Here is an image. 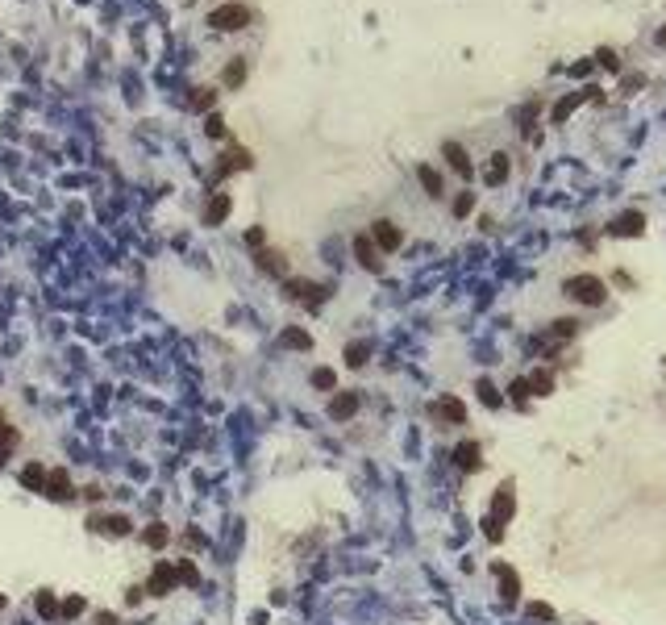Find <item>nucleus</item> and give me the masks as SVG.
I'll return each instance as SVG.
<instances>
[{
	"label": "nucleus",
	"instance_id": "bb28decb",
	"mask_svg": "<svg viewBox=\"0 0 666 625\" xmlns=\"http://www.w3.org/2000/svg\"><path fill=\"white\" fill-rule=\"evenodd\" d=\"M417 175H421V184H425V188H429V196H442V175H438V171H433V167H421V171H417Z\"/></svg>",
	"mask_w": 666,
	"mask_h": 625
},
{
	"label": "nucleus",
	"instance_id": "f3484780",
	"mask_svg": "<svg viewBox=\"0 0 666 625\" xmlns=\"http://www.w3.org/2000/svg\"><path fill=\"white\" fill-rule=\"evenodd\" d=\"M529 392H533V396H550V392H554V371L538 367V371L529 375Z\"/></svg>",
	"mask_w": 666,
	"mask_h": 625
},
{
	"label": "nucleus",
	"instance_id": "9b49d317",
	"mask_svg": "<svg viewBox=\"0 0 666 625\" xmlns=\"http://www.w3.org/2000/svg\"><path fill=\"white\" fill-rule=\"evenodd\" d=\"M496 580H500V596L513 605V601L521 596V580H517V571H513L508 563H496Z\"/></svg>",
	"mask_w": 666,
	"mask_h": 625
},
{
	"label": "nucleus",
	"instance_id": "dca6fc26",
	"mask_svg": "<svg viewBox=\"0 0 666 625\" xmlns=\"http://www.w3.org/2000/svg\"><path fill=\"white\" fill-rule=\"evenodd\" d=\"M442 150H446V159H450V167H454L458 175H471V159H467V150H463L458 142H446Z\"/></svg>",
	"mask_w": 666,
	"mask_h": 625
},
{
	"label": "nucleus",
	"instance_id": "20e7f679",
	"mask_svg": "<svg viewBox=\"0 0 666 625\" xmlns=\"http://www.w3.org/2000/svg\"><path fill=\"white\" fill-rule=\"evenodd\" d=\"M283 288H288L300 305H308V309H321V305H325V296H329V288L308 284V279H283Z\"/></svg>",
	"mask_w": 666,
	"mask_h": 625
},
{
	"label": "nucleus",
	"instance_id": "6e6552de",
	"mask_svg": "<svg viewBox=\"0 0 666 625\" xmlns=\"http://www.w3.org/2000/svg\"><path fill=\"white\" fill-rule=\"evenodd\" d=\"M358 413V392H338L333 400H329V417L333 421H350Z\"/></svg>",
	"mask_w": 666,
	"mask_h": 625
},
{
	"label": "nucleus",
	"instance_id": "9d476101",
	"mask_svg": "<svg viewBox=\"0 0 666 625\" xmlns=\"http://www.w3.org/2000/svg\"><path fill=\"white\" fill-rule=\"evenodd\" d=\"M42 496H50V501H71V480H67V471H46Z\"/></svg>",
	"mask_w": 666,
	"mask_h": 625
},
{
	"label": "nucleus",
	"instance_id": "2eb2a0df",
	"mask_svg": "<svg viewBox=\"0 0 666 625\" xmlns=\"http://www.w3.org/2000/svg\"><path fill=\"white\" fill-rule=\"evenodd\" d=\"M479 455H483V451H479V442H463V446L454 451V463H458L463 471H479V463H483Z\"/></svg>",
	"mask_w": 666,
	"mask_h": 625
},
{
	"label": "nucleus",
	"instance_id": "a878e982",
	"mask_svg": "<svg viewBox=\"0 0 666 625\" xmlns=\"http://www.w3.org/2000/svg\"><path fill=\"white\" fill-rule=\"evenodd\" d=\"M242 79H246V63H242V58H233V63L225 67V88H238Z\"/></svg>",
	"mask_w": 666,
	"mask_h": 625
},
{
	"label": "nucleus",
	"instance_id": "c85d7f7f",
	"mask_svg": "<svg viewBox=\"0 0 666 625\" xmlns=\"http://www.w3.org/2000/svg\"><path fill=\"white\" fill-rule=\"evenodd\" d=\"M333 384H338V375H333L329 367H317V371H313V388H321V392H333Z\"/></svg>",
	"mask_w": 666,
	"mask_h": 625
},
{
	"label": "nucleus",
	"instance_id": "4468645a",
	"mask_svg": "<svg viewBox=\"0 0 666 625\" xmlns=\"http://www.w3.org/2000/svg\"><path fill=\"white\" fill-rule=\"evenodd\" d=\"M229 217V196L225 192H213V200L204 204V225H217V221H225Z\"/></svg>",
	"mask_w": 666,
	"mask_h": 625
},
{
	"label": "nucleus",
	"instance_id": "79ce46f5",
	"mask_svg": "<svg viewBox=\"0 0 666 625\" xmlns=\"http://www.w3.org/2000/svg\"><path fill=\"white\" fill-rule=\"evenodd\" d=\"M658 42H663V46H666V29H663V33H658Z\"/></svg>",
	"mask_w": 666,
	"mask_h": 625
},
{
	"label": "nucleus",
	"instance_id": "412c9836",
	"mask_svg": "<svg viewBox=\"0 0 666 625\" xmlns=\"http://www.w3.org/2000/svg\"><path fill=\"white\" fill-rule=\"evenodd\" d=\"M250 163H254V159H250L242 146H233V150H229V163H221V175H229V171H242V167H250Z\"/></svg>",
	"mask_w": 666,
	"mask_h": 625
},
{
	"label": "nucleus",
	"instance_id": "7c9ffc66",
	"mask_svg": "<svg viewBox=\"0 0 666 625\" xmlns=\"http://www.w3.org/2000/svg\"><path fill=\"white\" fill-rule=\"evenodd\" d=\"M175 576H179V584H200V571H196L192 559H183V563L175 567Z\"/></svg>",
	"mask_w": 666,
	"mask_h": 625
},
{
	"label": "nucleus",
	"instance_id": "f8f14e48",
	"mask_svg": "<svg viewBox=\"0 0 666 625\" xmlns=\"http://www.w3.org/2000/svg\"><path fill=\"white\" fill-rule=\"evenodd\" d=\"M513 509H517V496H513V484H504V488L496 492V501H492V517L504 526V521L513 517Z\"/></svg>",
	"mask_w": 666,
	"mask_h": 625
},
{
	"label": "nucleus",
	"instance_id": "f257e3e1",
	"mask_svg": "<svg viewBox=\"0 0 666 625\" xmlns=\"http://www.w3.org/2000/svg\"><path fill=\"white\" fill-rule=\"evenodd\" d=\"M208 25L221 29V33H238V29L250 25V8H246V4H217V8L208 13Z\"/></svg>",
	"mask_w": 666,
	"mask_h": 625
},
{
	"label": "nucleus",
	"instance_id": "4c0bfd02",
	"mask_svg": "<svg viewBox=\"0 0 666 625\" xmlns=\"http://www.w3.org/2000/svg\"><path fill=\"white\" fill-rule=\"evenodd\" d=\"M529 617H538V622H554V609H550V605H529Z\"/></svg>",
	"mask_w": 666,
	"mask_h": 625
},
{
	"label": "nucleus",
	"instance_id": "e433bc0d",
	"mask_svg": "<svg viewBox=\"0 0 666 625\" xmlns=\"http://www.w3.org/2000/svg\"><path fill=\"white\" fill-rule=\"evenodd\" d=\"M483 534H488L492 542H500V538H504V526H500L496 517H488V521H483Z\"/></svg>",
	"mask_w": 666,
	"mask_h": 625
},
{
	"label": "nucleus",
	"instance_id": "cd10ccee",
	"mask_svg": "<svg viewBox=\"0 0 666 625\" xmlns=\"http://www.w3.org/2000/svg\"><path fill=\"white\" fill-rule=\"evenodd\" d=\"M575 330H579V321H571V317H558V321L550 325V338H575Z\"/></svg>",
	"mask_w": 666,
	"mask_h": 625
},
{
	"label": "nucleus",
	"instance_id": "ea45409f",
	"mask_svg": "<svg viewBox=\"0 0 666 625\" xmlns=\"http://www.w3.org/2000/svg\"><path fill=\"white\" fill-rule=\"evenodd\" d=\"M246 242H250V246H263V229H246Z\"/></svg>",
	"mask_w": 666,
	"mask_h": 625
},
{
	"label": "nucleus",
	"instance_id": "393cba45",
	"mask_svg": "<svg viewBox=\"0 0 666 625\" xmlns=\"http://www.w3.org/2000/svg\"><path fill=\"white\" fill-rule=\"evenodd\" d=\"M283 346H292V350H308V346H313V338H308L304 330H283Z\"/></svg>",
	"mask_w": 666,
	"mask_h": 625
},
{
	"label": "nucleus",
	"instance_id": "58836bf2",
	"mask_svg": "<svg viewBox=\"0 0 666 625\" xmlns=\"http://www.w3.org/2000/svg\"><path fill=\"white\" fill-rule=\"evenodd\" d=\"M471 204H475L471 196H458V204H454V213H458V217H467V213H471Z\"/></svg>",
	"mask_w": 666,
	"mask_h": 625
},
{
	"label": "nucleus",
	"instance_id": "5701e85b",
	"mask_svg": "<svg viewBox=\"0 0 666 625\" xmlns=\"http://www.w3.org/2000/svg\"><path fill=\"white\" fill-rule=\"evenodd\" d=\"M167 538H171V534H167V526H158V521L142 530V542H146V546H154V551H158V546H167Z\"/></svg>",
	"mask_w": 666,
	"mask_h": 625
},
{
	"label": "nucleus",
	"instance_id": "ddd939ff",
	"mask_svg": "<svg viewBox=\"0 0 666 625\" xmlns=\"http://www.w3.org/2000/svg\"><path fill=\"white\" fill-rule=\"evenodd\" d=\"M92 526H96L100 534H108V538H125V534H129V517H125V513H108V517H96Z\"/></svg>",
	"mask_w": 666,
	"mask_h": 625
},
{
	"label": "nucleus",
	"instance_id": "4be33fe9",
	"mask_svg": "<svg viewBox=\"0 0 666 625\" xmlns=\"http://www.w3.org/2000/svg\"><path fill=\"white\" fill-rule=\"evenodd\" d=\"M475 392H479V400H483L488 409H500V400H504V396L496 392V384H492V380H479V384H475Z\"/></svg>",
	"mask_w": 666,
	"mask_h": 625
},
{
	"label": "nucleus",
	"instance_id": "473e14b6",
	"mask_svg": "<svg viewBox=\"0 0 666 625\" xmlns=\"http://www.w3.org/2000/svg\"><path fill=\"white\" fill-rule=\"evenodd\" d=\"M79 613H83V596H71V601H63V605H58V617H67V622H71V617H79Z\"/></svg>",
	"mask_w": 666,
	"mask_h": 625
},
{
	"label": "nucleus",
	"instance_id": "6ab92c4d",
	"mask_svg": "<svg viewBox=\"0 0 666 625\" xmlns=\"http://www.w3.org/2000/svg\"><path fill=\"white\" fill-rule=\"evenodd\" d=\"M21 484H25L29 492H42V488H46V467H42V463H29V467L21 471Z\"/></svg>",
	"mask_w": 666,
	"mask_h": 625
},
{
	"label": "nucleus",
	"instance_id": "a19ab883",
	"mask_svg": "<svg viewBox=\"0 0 666 625\" xmlns=\"http://www.w3.org/2000/svg\"><path fill=\"white\" fill-rule=\"evenodd\" d=\"M100 625H117V617H113V613H100Z\"/></svg>",
	"mask_w": 666,
	"mask_h": 625
},
{
	"label": "nucleus",
	"instance_id": "423d86ee",
	"mask_svg": "<svg viewBox=\"0 0 666 625\" xmlns=\"http://www.w3.org/2000/svg\"><path fill=\"white\" fill-rule=\"evenodd\" d=\"M371 242H375L379 250H400V242H404V234H400V229H396L392 221H383V217H379V221L371 225Z\"/></svg>",
	"mask_w": 666,
	"mask_h": 625
},
{
	"label": "nucleus",
	"instance_id": "f704fd0d",
	"mask_svg": "<svg viewBox=\"0 0 666 625\" xmlns=\"http://www.w3.org/2000/svg\"><path fill=\"white\" fill-rule=\"evenodd\" d=\"M508 392H513V405H525V400H529V380H513Z\"/></svg>",
	"mask_w": 666,
	"mask_h": 625
},
{
	"label": "nucleus",
	"instance_id": "37998d69",
	"mask_svg": "<svg viewBox=\"0 0 666 625\" xmlns=\"http://www.w3.org/2000/svg\"><path fill=\"white\" fill-rule=\"evenodd\" d=\"M4 605H8V601H4V596H0V613H4Z\"/></svg>",
	"mask_w": 666,
	"mask_h": 625
},
{
	"label": "nucleus",
	"instance_id": "2f4dec72",
	"mask_svg": "<svg viewBox=\"0 0 666 625\" xmlns=\"http://www.w3.org/2000/svg\"><path fill=\"white\" fill-rule=\"evenodd\" d=\"M13 446H17V430H13V425H0V459H8Z\"/></svg>",
	"mask_w": 666,
	"mask_h": 625
},
{
	"label": "nucleus",
	"instance_id": "72a5a7b5",
	"mask_svg": "<svg viewBox=\"0 0 666 625\" xmlns=\"http://www.w3.org/2000/svg\"><path fill=\"white\" fill-rule=\"evenodd\" d=\"M213 100H217V92H213V88H200V92H196V100H192V108L208 113V108H213Z\"/></svg>",
	"mask_w": 666,
	"mask_h": 625
},
{
	"label": "nucleus",
	"instance_id": "c756f323",
	"mask_svg": "<svg viewBox=\"0 0 666 625\" xmlns=\"http://www.w3.org/2000/svg\"><path fill=\"white\" fill-rule=\"evenodd\" d=\"M504 175H508V159H504V154H496V159H492V167H488V184H500Z\"/></svg>",
	"mask_w": 666,
	"mask_h": 625
},
{
	"label": "nucleus",
	"instance_id": "aec40b11",
	"mask_svg": "<svg viewBox=\"0 0 666 625\" xmlns=\"http://www.w3.org/2000/svg\"><path fill=\"white\" fill-rule=\"evenodd\" d=\"M33 609H38V617H42V622H54V617H58V601H54V592H38Z\"/></svg>",
	"mask_w": 666,
	"mask_h": 625
},
{
	"label": "nucleus",
	"instance_id": "a211bd4d",
	"mask_svg": "<svg viewBox=\"0 0 666 625\" xmlns=\"http://www.w3.org/2000/svg\"><path fill=\"white\" fill-rule=\"evenodd\" d=\"M258 267H263L267 275H283V279H288V263H283V254H275V250H263V254H258Z\"/></svg>",
	"mask_w": 666,
	"mask_h": 625
},
{
	"label": "nucleus",
	"instance_id": "c9c22d12",
	"mask_svg": "<svg viewBox=\"0 0 666 625\" xmlns=\"http://www.w3.org/2000/svg\"><path fill=\"white\" fill-rule=\"evenodd\" d=\"M204 133H208V138H225V121H221V117L213 113V117L204 121Z\"/></svg>",
	"mask_w": 666,
	"mask_h": 625
},
{
	"label": "nucleus",
	"instance_id": "c03bdc74",
	"mask_svg": "<svg viewBox=\"0 0 666 625\" xmlns=\"http://www.w3.org/2000/svg\"><path fill=\"white\" fill-rule=\"evenodd\" d=\"M0 425H4V417H0Z\"/></svg>",
	"mask_w": 666,
	"mask_h": 625
},
{
	"label": "nucleus",
	"instance_id": "7ed1b4c3",
	"mask_svg": "<svg viewBox=\"0 0 666 625\" xmlns=\"http://www.w3.org/2000/svg\"><path fill=\"white\" fill-rule=\"evenodd\" d=\"M429 417H433L438 425H463V421H467V405H463L458 396H438V400L429 405Z\"/></svg>",
	"mask_w": 666,
	"mask_h": 625
},
{
	"label": "nucleus",
	"instance_id": "39448f33",
	"mask_svg": "<svg viewBox=\"0 0 666 625\" xmlns=\"http://www.w3.org/2000/svg\"><path fill=\"white\" fill-rule=\"evenodd\" d=\"M175 584H179L175 567H171V563H154V571H150V580H146V592H150V596H167V592H175Z\"/></svg>",
	"mask_w": 666,
	"mask_h": 625
},
{
	"label": "nucleus",
	"instance_id": "0eeeda50",
	"mask_svg": "<svg viewBox=\"0 0 666 625\" xmlns=\"http://www.w3.org/2000/svg\"><path fill=\"white\" fill-rule=\"evenodd\" d=\"M354 254H358V263H363L367 271H383V259H379L383 250H379L367 234H358V238H354Z\"/></svg>",
	"mask_w": 666,
	"mask_h": 625
},
{
	"label": "nucleus",
	"instance_id": "1a4fd4ad",
	"mask_svg": "<svg viewBox=\"0 0 666 625\" xmlns=\"http://www.w3.org/2000/svg\"><path fill=\"white\" fill-rule=\"evenodd\" d=\"M608 229H613L617 238H638V234L646 229V217H642V213H621V217H617Z\"/></svg>",
	"mask_w": 666,
	"mask_h": 625
},
{
	"label": "nucleus",
	"instance_id": "f03ea898",
	"mask_svg": "<svg viewBox=\"0 0 666 625\" xmlns=\"http://www.w3.org/2000/svg\"><path fill=\"white\" fill-rule=\"evenodd\" d=\"M563 288H567L579 305H604V296H608V288H604L600 275H571Z\"/></svg>",
	"mask_w": 666,
	"mask_h": 625
},
{
	"label": "nucleus",
	"instance_id": "b1692460",
	"mask_svg": "<svg viewBox=\"0 0 666 625\" xmlns=\"http://www.w3.org/2000/svg\"><path fill=\"white\" fill-rule=\"evenodd\" d=\"M367 355H371V346H367V342H350V346H346V367H363V363H367Z\"/></svg>",
	"mask_w": 666,
	"mask_h": 625
}]
</instances>
